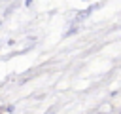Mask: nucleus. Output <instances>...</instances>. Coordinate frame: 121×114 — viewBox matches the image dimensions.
<instances>
[]
</instances>
